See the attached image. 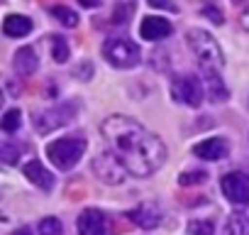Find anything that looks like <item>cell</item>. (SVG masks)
<instances>
[{
    "instance_id": "6da1fadb",
    "label": "cell",
    "mask_w": 249,
    "mask_h": 235,
    "mask_svg": "<svg viewBox=\"0 0 249 235\" xmlns=\"http://www.w3.org/2000/svg\"><path fill=\"white\" fill-rule=\"evenodd\" d=\"M100 133L110 145V152L132 176H149L157 169H161V164L166 162L164 142L144 125L135 123L132 118L110 115L103 120Z\"/></svg>"
},
{
    "instance_id": "7a4b0ae2",
    "label": "cell",
    "mask_w": 249,
    "mask_h": 235,
    "mask_svg": "<svg viewBox=\"0 0 249 235\" xmlns=\"http://www.w3.org/2000/svg\"><path fill=\"white\" fill-rule=\"evenodd\" d=\"M186 44L196 54L200 69H215V71H220L225 66V54H222L220 44L215 42V37L210 32H205L200 27H191L186 32Z\"/></svg>"
},
{
    "instance_id": "3957f363",
    "label": "cell",
    "mask_w": 249,
    "mask_h": 235,
    "mask_svg": "<svg viewBox=\"0 0 249 235\" xmlns=\"http://www.w3.org/2000/svg\"><path fill=\"white\" fill-rule=\"evenodd\" d=\"M83 152H86V140L76 137V135L73 137H59V140L47 145V157L61 172L73 169L78 164V159L83 157Z\"/></svg>"
},
{
    "instance_id": "277c9868",
    "label": "cell",
    "mask_w": 249,
    "mask_h": 235,
    "mask_svg": "<svg viewBox=\"0 0 249 235\" xmlns=\"http://www.w3.org/2000/svg\"><path fill=\"white\" fill-rule=\"evenodd\" d=\"M103 57L115 69H132V66H137L142 61L140 47L132 39H127V37H112V39H107L103 44Z\"/></svg>"
},
{
    "instance_id": "5b68a950",
    "label": "cell",
    "mask_w": 249,
    "mask_h": 235,
    "mask_svg": "<svg viewBox=\"0 0 249 235\" xmlns=\"http://www.w3.org/2000/svg\"><path fill=\"white\" fill-rule=\"evenodd\" d=\"M78 113V105L71 103V100H61L52 108H44V110H37L35 113V130H39L42 135H49L54 133L56 128H64L73 120V115Z\"/></svg>"
},
{
    "instance_id": "8992f818",
    "label": "cell",
    "mask_w": 249,
    "mask_h": 235,
    "mask_svg": "<svg viewBox=\"0 0 249 235\" xmlns=\"http://www.w3.org/2000/svg\"><path fill=\"white\" fill-rule=\"evenodd\" d=\"M203 93H205V88H203L200 78L193 74H181V76H174V81H171V96H174V100H178L183 105L198 108L203 103Z\"/></svg>"
},
{
    "instance_id": "52a82bcc",
    "label": "cell",
    "mask_w": 249,
    "mask_h": 235,
    "mask_svg": "<svg viewBox=\"0 0 249 235\" xmlns=\"http://www.w3.org/2000/svg\"><path fill=\"white\" fill-rule=\"evenodd\" d=\"M93 172L98 174L100 181L105 184H122L124 181V174L127 169L122 167V162L107 150V152H100L95 159H93Z\"/></svg>"
},
{
    "instance_id": "ba28073f",
    "label": "cell",
    "mask_w": 249,
    "mask_h": 235,
    "mask_svg": "<svg viewBox=\"0 0 249 235\" xmlns=\"http://www.w3.org/2000/svg\"><path fill=\"white\" fill-rule=\"evenodd\" d=\"M220 186H222V194L232 203H237V206H247L249 203V174L247 172H230V174H225Z\"/></svg>"
},
{
    "instance_id": "9c48e42d",
    "label": "cell",
    "mask_w": 249,
    "mask_h": 235,
    "mask_svg": "<svg viewBox=\"0 0 249 235\" xmlns=\"http://www.w3.org/2000/svg\"><path fill=\"white\" fill-rule=\"evenodd\" d=\"M78 235H110V223L105 218V213L95 211V208H88L78 215Z\"/></svg>"
},
{
    "instance_id": "30bf717a",
    "label": "cell",
    "mask_w": 249,
    "mask_h": 235,
    "mask_svg": "<svg viewBox=\"0 0 249 235\" xmlns=\"http://www.w3.org/2000/svg\"><path fill=\"white\" fill-rule=\"evenodd\" d=\"M127 215H130V220H132L135 225H140L142 230H154V228L161 223V208H159L157 203H152V201L140 203V206L132 208Z\"/></svg>"
},
{
    "instance_id": "8fae6325",
    "label": "cell",
    "mask_w": 249,
    "mask_h": 235,
    "mask_svg": "<svg viewBox=\"0 0 249 235\" xmlns=\"http://www.w3.org/2000/svg\"><path fill=\"white\" fill-rule=\"evenodd\" d=\"M193 155L200 159H208V162H217V159H225L230 155V145L222 137H210V140L198 142L193 147Z\"/></svg>"
},
{
    "instance_id": "7c38bea8",
    "label": "cell",
    "mask_w": 249,
    "mask_h": 235,
    "mask_svg": "<svg viewBox=\"0 0 249 235\" xmlns=\"http://www.w3.org/2000/svg\"><path fill=\"white\" fill-rule=\"evenodd\" d=\"M171 35V22L164 18H144L140 25V37L147 42H157Z\"/></svg>"
},
{
    "instance_id": "4fadbf2b",
    "label": "cell",
    "mask_w": 249,
    "mask_h": 235,
    "mask_svg": "<svg viewBox=\"0 0 249 235\" xmlns=\"http://www.w3.org/2000/svg\"><path fill=\"white\" fill-rule=\"evenodd\" d=\"M37 66H39V57H37V52H35L32 47H22V49L15 52V59H13L15 74H20V76H32V74L37 71Z\"/></svg>"
},
{
    "instance_id": "5bb4252c",
    "label": "cell",
    "mask_w": 249,
    "mask_h": 235,
    "mask_svg": "<svg viewBox=\"0 0 249 235\" xmlns=\"http://www.w3.org/2000/svg\"><path fill=\"white\" fill-rule=\"evenodd\" d=\"M205 74V91H208V98L213 103H225L230 98V91L225 86V81L220 78V74L215 69H203Z\"/></svg>"
},
{
    "instance_id": "9a60e30c",
    "label": "cell",
    "mask_w": 249,
    "mask_h": 235,
    "mask_svg": "<svg viewBox=\"0 0 249 235\" xmlns=\"http://www.w3.org/2000/svg\"><path fill=\"white\" fill-rule=\"evenodd\" d=\"M22 172H25V176H27L35 186H39V189H44V191H49V189L54 186V176H52V174L44 169V164L37 162V159L27 162V164L22 167Z\"/></svg>"
},
{
    "instance_id": "2e32d148",
    "label": "cell",
    "mask_w": 249,
    "mask_h": 235,
    "mask_svg": "<svg viewBox=\"0 0 249 235\" xmlns=\"http://www.w3.org/2000/svg\"><path fill=\"white\" fill-rule=\"evenodd\" d=\"M3 32L8 37H25L32 32V20L25 15H8L3 20Z\"/></svg>"
},
{
    "instance_id": "e0dca14e",
    "label": "cell",
    "mask_w": 249,
    "mask_h": 235,
    "mask_svg": "<svg viewBox=\"0 0 249 235\" xmlns=\"http://www.w3.org/2000/svg\"><path fill=\"white\" fill-rule=\"evenodd\" d=\"M225 235H249V215L234 213L225 225Z\"/></svg>"
},
{
    "instance_id": "ac0fdd59",
    "label": "cell",
    "mask_w": 249,
    "mask_h": 235,
    "mask_svg": "<svg viewBox=\"0 0 249 235\" xmlns=\"http://www.w3.org/2000/svg\"><path fill=\"white\" fill-rule=\"evenodd\" d=\"M20 125H22V113H20V108L5 110L3 120H0V128H3V133H18Z\"/></svg>"
},
{
    "instance_id": "d6986e66",
    "label": "cell",
    "mask_w": 249,
    "mask_h": 235,
    "mask_svg": "<svg viewBox=\"0 0 249 235\" xmlns=\"http://www.w3.org/2000/svg\"><path fill=\"white\" fill-rule=\"evenodd\" d=\"M49 13H52L64 27H76V25H78V15H76L73 10H69L66 5H54V8H49Z\"/></svg>"
},
{
    "instance_id": "ffe728a7",
    "label": "cell",
    "mask_w": 249,
    "mask_h": 235,
    "mask_svg": "<svg viewBox=\"0 0 249 235\" xmlns=\"http://www.w3.org/2000/svg\"><path fill=\"white\" fill-rule=\"evenodd\" d=\"M52 59L56 64L69 61V44H66L64 37H52Z\"/></svg>"
},
{
    "instance_id": "44dd1931",
    "label": "cell",
    "mask_w": 249,
    "mask_h": 235,
    "mask_svg": "<svg viewBox=\"0 0 249 235\" xmlns=\"http://www.w3.org/2000/svg\"><path fill=\"white\" fill-rule=\"evenodd\" d=\"M20 150H25V145H20V142L10 145V142L5 140L3 145H0V157H3V162H5V164H15V162H18Z\"/></svg>"
},
{
    "instance_id": "7402d4cb",
    "label": "cell",
    "mask_w": 249,
    "mask_h": 235,
    "mask_svg": "<svg viewBox=\"0 0 249 235\" xmlns=\"http://www.w3.org/2000/svg\"><path fill=\"white\" fill-rule=\"evenodd\" d=\"M61 233H64V225H61L59 218L47 215V218L39 220V235H61Z\"/></svg>"
},
{
    "instance_id": "603a6c76",
    "label": "cell",
    "mask_w": 249,
    "mask_h": 235,
    "mask_svg": "<svg viewBox=\"0 0 249 235\" xmlns=\"http://www.w3.org/2000/svg\"><path fill=\"white\" fill-rule=\"evenodd\" d=\"M205 179H208V172L196 169V172H183V174L178 176V184H181V186H193V184H203Z\"/></svg>"
},
{
    "instance_id": "cb8c5ba5",
    "label": "cell",
    "mask_w": 249,
    "mask_h": 235,
    "mask_svg": "<svg viewBox=\"0 0 249 235\" xmlns=\"http://www.w3.org/2000/svg\"><path fill=\"white\" fill-rule=\"evenodd\" d=\"M215 223L213 220H191L188 223V233L191 235H213Z\"/></svg>"
},
{
    "instance_id": "d4e9b609",
    "label": "cell",
    "mask_w": 249,
    "mask_h": 235,
    "mask_svg": "<svg viewBox=\"0 0 249 235\" xmlns=\"http://www.w3.org/2000/svg\"><path fill=\"white\" fill-rule=\"evenodd\" d=\"M135 10V5H117L115 8V13H112V22H120V25H124L127 22V18H130V13Z\"/></svg>"
},
{
    "instance_id": "484cf974",
    "label": "cell",
    "mask_w": 249,
    "mask_h": 235,
    "mask_svg": "<svg viewBox=\"0 0 249 235\" xmlns=\"http://www.w3.org/2000/svg\"><path fill=\"white\" fill-rule=\"evenodd\" d=\"M203 15L210 18V22H215V25H222V22H225L222 13H220L217 8H213V5H205V8H203Z\"/></svg>"
},
{
    "instance_id": "4316f807",
    "label": "cell",
    "mask_w": 249,
    "mask_h": 235,
    "mask_svg": "<svg viewBox=\"0 0 249 235\" xmlns=\"http://www.w3.org/2000/svg\"><path fill=\"white\" fill-rule=\"evenodd\" d=\"M239 25H242L244 30H249V8L242 13V18H239Z\"/></svg>"
},
{
    "instance_id": "83f0119b",
    "label": "cell",
    "mask_w": 249,
    "mask_h": 235,
    "mask_svg": "<svg viewBox=\"0 0 249 235\" xmlns=\"http://www.w3.org/2000/svg\"><path fill=\"white\" fill-rule=\"evenodd\" d=\"M13 235H30V230H27V228H22V230H18V233H13Z\"/></svg>"
}]
</instances>
